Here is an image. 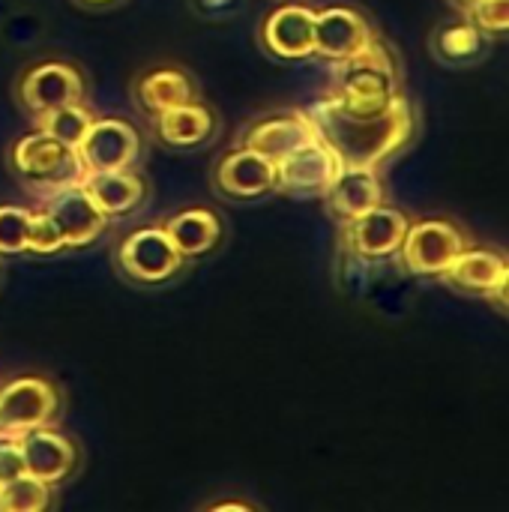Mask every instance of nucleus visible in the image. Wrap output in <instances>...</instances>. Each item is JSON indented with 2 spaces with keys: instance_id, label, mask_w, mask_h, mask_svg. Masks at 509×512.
Returning a JSON list of instances; mask_svg holds the SVG:
<instances>
[{
  "instance_id": "1",
  "label": "nucleus",
  "mask_w": 509,
  "mask_h": 512,
  "mask_svg": "<svg viewBox=\"0 0 509 512\" xmlns=\"http://www.w3.org/2000/svg\"><path fill=\"white\" fill-rule=\"evenodd\" d=\"M318 135L333 147L342 165L381 168L414 138V111L405 96H399L387 111L372 117H351L339 111L330 99L306 108Z\"/></svg>"
},
{
  "instance_id": "2",
  "label": "nucleus",
  "mask_w": 509,
  "mask_h": 512,
  "mask_svg": "<svg viewBox=\"0 0 509 512\" xmlns=\"http://www.w3.org/2000/svg\"><path fill=\"white\" fill-rule=\"evenodd\" d=\"M399 96L402 90L396 60L390 48L375 36L357 54L336 63V84L327 99L351 117H372L387 111Z\"/></svg>"
},
{
  "instance_id": "3",
  "label": "nucleus",
  "mask_w": 509,
  "mask_h": 512,
  "mask_svg": "<svg viewBox=\"0 0 509 512\" xmlns=\"http://www.w3.org/2000/svg\"><path fill=\"white\" fill-rule=\"evenodd\" d=\"M9 168L24 183V189L36 195H51L57 189L75 186L84 180V168L78 162L75 147L57 141L54 135L33 129L18 138L9 150Z\"/></svg>"
},
{
  "instance_id": "4",
  "label": "nucleus",
  "mask_w": 509,
  "mask_h": 512,
  "mask_svg": "<svg viewBox=\"0 0 509 512\" xmlns=\"http://www.w3.org/2000/svg\"><path fill=\"white\" fill-rule=\"evenodd\" d=\"M114 264L123 279L144 285V288H159V285H168L171 279H177L186 261L174 249V243L162 225H147V228L129 231L117 243Z\"/></svg>"
},
{
  "instance_id": "5",
  "label": "nucleus",
  "mask_w": 509,
  "mask_h": 512,
  "mask_svg": "<svg viewBox=\"0 0 509 512\" xmlns=\"http://www.w3.org/2000/svg\"><path fill=\"white\" fill-rule=\"evenodd\" d=\"M60 411V393L48 378L21 375L0 387V441H15L30 429L51 426Z\"/></svg>"
},
{
  "instance_id": "6",
  "label": "nucleus",
  "mask_w": 509,
  "mask_h": 512,
  "mask_svg": "<svg viewBox=\"0 0 509 512\" xmlns=\"http://www.w3.org/2000/svg\"><path fill=\"white\" fill-rule=\"evenodd\" d=\"M78 162L87 174L132 168L141 156V135L123 117H93L84 138L75 144Z\"/></svg>"
},
{
  "instance_id": "7",
  "label": "nucleus",
  "mask_w": 509,
  "mask_h": 512,
  "mask_svg": "<svg viewBox=\"0 0 509 512\" xmlns=\"http://www.w3.org/2000/svg\"><path fill=\"white\" fill-rule=\"evenodd\" d=\"M465 249V234L447 219H420L408 225L399 261L414 276H441L447 264Z\"/></svg>"
},
{
  "instance_id": "8",
  "label": "nucleus",
  "mask_w": 509,
  "mask_h": 512,
  "mask_svg": "<svg viewBox=\"0 0 509 512\" xmlns=\"http://www.w3.org/2000/svg\"><path fill=\"white\" fill-rule=\"evenodd\" d=\"M18 102L36 120L54 108L84 102V78L72 63L42 60L18 78Z\"/></svg>"
},
{
  "instance_id": "9",
  "label": "nucleus",
  "mask_w": 509,
  "mask_h": 512,
  "mask_svg": "<svg viewBox=\"0 0 509 512\" xmlns=\"http://www.w3.org/2000/svg\"><path fill=\"white\" fill-rule=\"evenodd\" d=\"M339 171L342 159L318 135L315 141L297 147L282 162H276V192H285L291 198H321Z\"/></svg>"
},
{
  "instance_id": "10",
  "label": "nucleus",
  "mask_w": 509,
  "mask_h": 512,
  "mask_svg": "<svg viewBox=\"0 0 509 512\" xmlns=\"http://www.w3.org/2000/svg\"><path fill=\"white\" fill-rule=\"evenodd\" d=\"M438 279H444L453 291H459L465 297L495 300L501 309H507L509 267L507 258L495 249H468L465 246Z\"/></svg>"
},
{
  "instance_id": "11",
  "label": "nucleus",
  "mask_w": 509,
  "mask_h": 512,
  "mask_svg": "<svg viewBox=\"0 0 509 512\" xmlns=\"http://www.w3.org/2000/svg\"><path fill=\"white\" fill-rule=\"evenodd\" d=\"M408 225L411 219L399 207L378 204L375 210L342 222V240L360 261H387L399 255Z\"/></svg>"
},
{
  "instance_id": "12",
  "label": "nucleus",
  "mask_w": 509,
  "mask_h": 512,
  "mask_svg": "<svg viewBox=\"0 0 509 512\" xmlns=\"http://www.w3.org/2000/svg\"><path fill=\"white\" fill-rule=\"evenodd\" d=\"M213 186L222 198L252 201L276 192V162L252 147H237L216 162Z\"/></svg>"
},
{
  "instance_id": "13",
  "label": "nucleus",
  "mask_w": 509,
  "mask_h": 512,
  "mask_svg": "<svg viewBox=\"0 0 509 512\" xmlns=\"http://www.w3.org/2000/svg\"><path fill=\"white\" fill-rule=\"evenodd\" d=\"M45 210L57 219L63 237H66V249H87L99 240V234L105 231V225L111 222L99 204L93 201V195L87 192L84 180L66 189H57L51 195H45Z\"/></svg>"
},
{
  "instance_id": "14",
  "label": "nucleus",
  "mask_w": 509,
  "mask_h": 512,
  "mask_svg": "<svg viewBox=\"0 0 509 512\" xmlns=\"http://www.w3.org/2000/svg\"><path fill=\"white\" fill-rule=\"evenodd\" d=\"M15 441L21 447L24 474L36 477L54 489L78 471V447L63 432H57L51 426L30 429Z\"/></svg>"
},
{
  "instance_id": "15",
  "label": "nucleus",
  "mask_w": 509,
  "mask_h": 512,
  "mask_svg": "<svg viewBox=\"0 0 509 512\" xmlns=\"http://www.w3.org/2000/svg\"><path fill=\"white\" fill-rule=\"evenodd\" d=\"M261 45L279 60L315 57V9L303 3H282L264 18Z\"/></svg>"
},
{
  "instance_id": "16",
  "label": "nucleus",
  "mask_w": 509,
  "mask_h": 512,
  "mask_svg": "<svg viewBox=\"0 0 509 512\" xmlns=\"http://www.w3.org/2000/svg\"><path fill=\"white\" fill-rule=\"evenodd\" d=\"M375 39L369 21L351 6H327L315 12V57L342 63Z\"/></svg>"
},
{
  "instance_id": "17",
  "label": "nucleus",
  "mask_w": 509,
  "mask_h": 512,
  "mask_svg": "<svg viewBox=\"0 0 509 512\" xmlns=\"http://www.w3.org/2000/svg\"><path fill=\"white\" fill-rule=\"evenodd\" d=\"M150 120H153L156 141H162L171 150L204 147L216 135V129H219L216 111L207 102H201V96L192 99V102L174 105V108H168V111H162V114H156Z\"/></svg>"
},
{
  "instance_id": "18",
  "label": "nucleus",
  "mask_w": 509,
  "mask_h": 512,
  "mask_svg": "<svg viewBox=\"0 0 509 512\" xmlns=\"http://www.w3.org/2000/svg\"><path fill=\"white\" fill-rule=\"evenodd\" d=\"M315 138H318V129L306 111H285V114H273V117L252 123L243 132L240 144L264 153L273 162H282L288 153H294L297 147H303Z\"/></svg>"
},
{
  "instance_id": "19",
  "label": "nucleus",
  "mask_w": 509,
  "mask_h": 512,
  "mask_svg": "<svg viewBox=\"0 0 509 512\" xmlns=\"http://www.w3.org/2000/svg\"><path fill=\"white\" fill-rule=\"evenodd\" d=\"M330 216L339 222H351L378 204H384V183L378 177V168H360V165H342L330 189L321 195Z\"/></svg>"
},
{
  "instance_id": "20",
  "label": "nucleus",
  "mask_w": 509,
  "mask_h": 512,
  "mask_svg": "<svg viewBox=\"0 0 509 512\" xmlns=\"http://www.w3.org/2000/svg\"><path fill=\"white\" fill-rule=\"evenodd\" d=\"M132 96H135V105L147 117H156L174 105L198 99V87H195L192 75L180 66H153L135 78Z\"/></svg>"
},
{
  "instance_id": "21",
  "label": "nucleus",
  "mask_w": 509,
  "mask_h": 512,
  "mask_svg": "<svg viewBox=\"0 0 509 512\" xmlns=\"http://www.w3.org/2000/svg\"><path fill=\"white\" fill-rule=\"evenodd\" d=\"M165 234L171 237L174 249L183 255V261L210 255L222 240V219L210 207H186L162 222Z\"/></svg>"
},
{
  "instance_id": "22",
  "label": "nucleus",
  "mask_w": 509,
  "mask_h": 512,
  "mask_svg": "<svg viewBox=\"0 0 509 512\" xmlns=\"http://www.w3.org/2000/svg\"><path fill=\"white\" fill-rule=\"evenodd\" d=\"M84 186H87V192L93 195V201L99 204V210L108 219H123V216L135 213L147 198V183L132 168L87 174Z\"/></svg>"
},
{
  "instance_id": "23",
  "label": "nucleus",
  "mask_w": 509,
  "mask_h": 512,
  "mask_svg": "<svg viewBox=\"0 0 509 512\" xmlns=\"http://www.w3.org/2000/svg\"><path fill=\"white\" fill-rule=\"evenodd\" d=\"M432 54L441 60V63H450V66H471V63H480L489 51V36L468 18H459V21H447L441 27H435L432 39Z\"/></svg>"
},
{
  "instance_id": "24",
  "label": "nucleus",
  "mask_w": 509,
  "mask_h": 512,
  "mask_svg": "<svg viewBox=\"0 0 509 512\" xmlns=\"http://www.w3.org/2000/svg\"><path fill=\"white\" fill-rule=\"evenodd\" d=\"M54 501V486L21 474L0 489V512H45Z\"/></svg>"
},
{
  "instance_id": "25",
  "label": "nucleus",
  "mask_w": 509,
  "mask_h": 512,
  "mask_svg": "<svg viewBox=\"0 0 509 512\" xmlns=\"http://www.w3.org/2000/svg\"><path fill=\"white\" fill-rule=\"evenodd\" d=\"M33 123H36V129L54 135L57 141H63V144H69V147H75V144L84 138L87 126L93 123V114L84 108V102H72V105L54 108V111L36 117Z\"/></svg>"
},
{
  "instance_id": "26",
  "label": "nucleus",
  "mask_w": 509,
  "mask_h": 512,
  "mask_svg": "<svg viewBox=\"0 0 509 512\" xmlns=\"http://www.w3.org/2000/svg\"><path fill=\"white\" fill-rule=\"evenodd\" d=\"M27 252L30 255H57L66 252V237L57 225V219L42 207V210H30V222H27Z\"/></svg>"
},
{
  "instance_id": "27",
  "label": "nucleus",
  "mask_w": 509,
  "mask_h": 512,
  "mask_svg": "<svg viewBox=\"0 0 509 512\" xmlns=\"http://www.w3.org/2000/svg\"><path fill=\"white\" fill-rule=\"evenodd\" d=\"M27 222L30 210L18 204H0V255L27 252Z\"/></svg>"
},
{
  "instance_id": "28",
  "label": "nucleus",
  "mask_w": 509,
  "mask_h": 512,
  "mask_svg": "<svg viewBox=\"0 0 509 512\" xmlns=\"http://www.w3.org/2000/svg\"><path fill=\"white\" fill-rule=\"evenodd\" d=\"M462 15L474 21L486 36H504L509 30V0H480Z\"/></svg>"
},
{
  "instance_id": "29",
  "label": "nucleus",
  "mask_w": 509,
  "mask_h": 512,
  "mask_svg": "<svg viewBox=\"0 0 509 512\" xmlns=\"http://www.w3.org/2000/svg\"><path fill=\"white\" fill-rule=\"evenodd\" d=\"M24 474V459L18 441H0V489Z\"/></svg>"
},
{
  "instance_id": "30",
  "label": "nucleus",
  "mask_w": 509,
  "mask_h": 512,
  "mask_svg": "<svg viewBox=\"0 0 509 512\" xmlns=\"http://www.w3.org/2000/svg\"><path fill=\"white\" fill-rule=\"evenodd\" d=\"M75 3H81V6H87V9H105V6H114V3H120V0H75Z\"/></svg>"
},
{
  "instance_id": "31",
  "label": "nucleus",
  "mask_w": 509,
  "mask_h": 512,
  "mask_svg": "<svg viewBox=\"0 0 509 512\" xmlns=\"http://www.w3.org/2000/svg\"><path fill=\"white\" fill-rule=\"evenodd\" d=\"M219 510H240V512H252L255 507H249V504H213L210 512H219Z\"/></svg>"
},
{
  "instance_id": "32",
  "label": "nucleus",
  "mask_w": 509,
  "mask_h": 512,
  "mask_svg": "<svg viewBox=\"0 0 509 512\" xmlns=\"http://www.w3.org/2000/svg\"><path fill=\"white\" fill-rule=\"evenodd\" d=\"M450 3H453V6H456L459 12H465V9H471L474 3H480V0H450Z\"/></svg>"
}]
</instances>
